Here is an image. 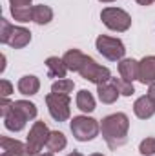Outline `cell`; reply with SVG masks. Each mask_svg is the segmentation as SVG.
Returning a JSON list of instances; mask_svg holds the SVG:
<instances>
[{
    "label": "cell",
    "mask_w": 155,
    "mask_h": 156,
    "mask_svg": "<svg viewBox=\"0 0 155 156\" xmlns=\"http://www.w3.org/2000/svg\"><path fill=\"white\" fill-rule=\"evenodd\" d=\"M128 131H130V118L124 113L108 115L100 122V133L110 149H119V147L126 145Z\"/></svg>",
    "instance_id": "obj_1"
},
{
    "label": "cell",
    "mask_w": 155,
    "mask_h": 156,
    "mask_svg": "<svg viewBox=\"0 0 155 156\" xmlns=\"http://www.w3.org/2000/svg\"><path fill=\"white\" fill-rule=\"evenodd\" d=\"M70 129H71V134L75 136V140L91 142L99 136L100 123L88 115H80V116H73V120L70 122Z\"/></svg>",
    "instance_id": "obj_2"
},
{
    "label": "cell",
    "mask_w": 155,
    "mask_h": 156,
    "mask_svg": "<svg viewBox=\"0 0 155 156\" xmlns=\"http://www.w3.org/2000/svg\"><path fill=\"white\" fill-rule=\"evenodd\" d=\"M100 20L108 29L117 33H124L131 27V16L120 7H104L100 11Z\"/></svg>",
    "instance_id": "obj_3"
},
{
    "label": "cell",
    "mask_w": 155,
    "mask_h": 156,
    "mask_svg": "<svg viewBox=\"0 0 155 156\" xmlns=\"http://www.w3.org/2000/svg\"><path fill=\"white\" fill-rule=\"evenodd\" d=\"M95 47L97 51L110 62H120L126 55V47L120 38H113L108 35H100L95 40Z\"/></svg>",
    "instance_id": "obj_4"
},
{
    "label": "cell",
    "mask_w": 155,
    "mask_h": 156,
    "mask_svg": "<svg viewBox=\"0 0 155 156\" xmlns=\"http://www.w3.org/2000/svg\"><path fill=\"white\" fill-rule=\"evenodd\" d=\"M46 105H47V111L51 118L55 122H66L71 116V100H70V94H57V93H49L46 94Z\"/></svg>",
    "instance_id": "obj_5"
},
{
    "label": "cell",
    "mask_w": 155,
    "mask_h": 156,
    "mask_svg": "<svg viewBox=\"0 0 155 156\" xmlns=\"http://www.w3.org/2000/svg\"><path fill=\"white\" fill-rule=\"evenodd\" d=\"M49 129L44 122H35L29 129L28 140H26V149H28V156H39L40 151L46 147L47 138H49Z\"/></svg>",
    "instance_id": "obj_6"
},
{
    "label": "cell",
    "mask_w": 155,
    "mask_h": 156,
    "mask_svg": "<svg viewBox=\"0 0 155 156\" xmlns=\"http://www.w3.org/2000/svg\"><path fill=\"white\" fill-rule=\"evenodd\" d=\"M78 75L84 78V80L95 83V85H100V83H106V82L112 80L110 69L104 67V66H100V64H97V62H95L91 56H88V55H86V60H84V64H82Z\"/></svg>",
    "instance_id": "obj_7"
},
{
    "label": "cell",
    "mask_w": 155,
    "mask_h": 156,
    "mask_svg": "<svg viewBox=\"0 0 155 156\" xmlns=\"http://www.w3.org/2000/svg\"><path fill=\"white\" fill-rule=\"evenodd\" d=\"M0 156H28L26 144L7 136L0 138Z\"/></svg>",
    "instance_id": "obj_8"
},
{
    "label": "cell",
    "mask_w": 155,
    "mask_h": 156,
    "mask_svg": "<svg viewBox=\"0 0 155 156\" xmlns=\"http://www.w3.org/2000/svg\"><path fill=\"white\" fill-rule=\"evenodd\" d=\"M133 113H135V116L141 118V120L152 118L155 115V102L148 96V94L139 96V98L135 100V104H133Z\"/></svg>",
    "instance_id": "obj_9"
},
{
    "label": "cell",
    "mask_w": 155,
    "mask_h": 156,
    "mask_svg": "<svg viewBox=\"0 0 155 156\" xmlns=\"http://www.w3.org/2000/svg\"><path fill=\"white\" fill-rule=\"evenodd\" d=\"M139 82L141 83H153L155 82V56H144L141 62H139Z\"/></svg>",
    "instance_id": "obj_10"
},
{
    "label": "cell",
    "mask_w": 155,
    "mask_h": 156,
    "mask_svg": "<svg viewBox=\"0 0 155 156\" xmlns=\"http://www.w3.org/2000/svg\"><path fill=\"white\" fill-rule=\"evenodd\" d=\"M31 42V33L29 29L22 27V26H13V31L9 35V40H7V45L13 47V49H22L26 47L28 44Z\"/></svg>",
    "instance_id": "obj_11"
},
{
    "label": "cell",
    "mask_w": 155,
    "mask_h": 156,
    "mask_svg": "<svg viewBox=\"0 0 155 156\" xmlns=\"http://www.w3.org/2000/svg\"><path fill=\"white\" fill-rule=\"evenodd\" d=\"M117 67H119L120 78H124L128 82L139 80V62L137 60H133V58H122Z\"/></svg>",
    "instance_id": "obj_12"
},
{
    "label": "cell",
    "mask_w": 155,
    "mask_h": 156,
    "mask_svg": "<svg viewBox=\"0 0 155 156\" xmlns=\"http://www.w3.org/2000/svg\"><path fill=\"white\" fill-rule=\"evenodd\" d=\"M17 89H18V93L24 94V96H33V94L39 93L40 80L35 76V75H26V76H22L20 80H18Z\"/></svg>",
    "instance_id": "obj_13"
},
{
    "label": "cell",
    "mask_w": 155,
    "mask_h": 156,
    "mask_svg": "<svg viewBox=\"0 0 155 156\" xmlns=\"http://www.w3.org/2000/svg\"><path fill=\"white\" fill-rule=\"evenodd\" d=\"M46 69H47V76L57 78V80L66 78V73H68V67H66L64 60L59 58V56H49L46 60Z\"/></svg>",
    "instance_id": "obj_14"
},
{
    "label": "cell",
    "mask_w": 155,
    "mask_h": 156,
    "mask_svg": "<svg viewBox=\"0 0 155 156\" xmlns=\"http://www.w3.org/2000/svg\"><path fill=\"white\" fill-rule=\"evenodd\" d=\"M62 60H64L68 71H75V73H78L80 67H82V64H84V60H86V55H84L82 51H78V49H70V51L64 53Z\"/></svg>",
    "instance_id": "obj_15"
},
{
    "label": "cell",
    "mask_w": 155,
    "mask_h": 156,
    "mask_svg": "<svg viewBox=\"0 0 155 156\" xmlns=\"http://www.w3.org/2000/svg\"><path fill=\"white\" fill-rule=\"evenodd\" d=\"M97 96L102 104H115L117 98L120 96V93L117 91V87L112 82H106V83L97 85Z\"/></svg>",
    "instance_id": "obj_16"
},
{
    "label": "cell",
    "mask_w": 155,
    "mask_h": 156,
    "mask_svg": "<svg viewBox=\"0 0 155 156\" xmlns=\"http://www.w3.org/2000/svg\"><path fill=\"white\" fill-rule=\"evenodd\" d=\"M26 116L24 115H20L15 107L11 109V113L7 115V116L4 118V125H6V129L7 131H13V133H18V131H22L24 127H26Z\"/></svg>",
    "instance_id": "obj_17"
},
{
    "label": "cell",
    "mask_w": 155,
    "mask_h": 156,
    "mask_svg": "<svg viewBox=\"0 0 155 156\" xmlns=\"http://www.w3.org/2000/svg\"><path fill=\"white\" fill-rule=\"evenodd\" d=\"M68 145V138L64 136V133L60 131H51L49 133V138H47V144H46V149L49 153H60L64 151Z\"/></svg>",
    "instance_id": "obj_18"
},
{
    "label": "cell",
    "mask_w": 155,
    "mask_h": 156,
    "mask_svg": "<svg viewBox=\"0 0 155 156\" xmlns=\"http://www.w3.org/2000/svg\"><path fill=\"white\" fill-rule=\"evenodd\" d=\"M75 104L82 113H93L95 111V98L89 91L86 89H80L77 93V98H75Z\"/></svg>",
    "instance_id": "obj_19"
},
{
    "label": "cell",
    "mask_w": 155,
    "mask_h": 156,
    "mask_svg": "<svg viewBox=\"0 0 155 156\" xmlns=\"http://www.w3.org/2000/svg\"><path fill=\"white\" fill-rule=\"evenodd\" d=\"M53 20V9L46 4H39L33 5V22L39 26H46Z\"/></svg>",
    "instance_id": "obj_20"
},
{
    "label": "cell",
    "mask_w": 155,
    "mask_h": 156,
    "mask_svg": "<svg viewBox=\"0 0 155 156\" xmlns=\"http://www.w3.org/2000/svg\"><path fill=\"white\" fill-rule=\"evenodd\" d=\"M13 107L20 113V115H24L26 120H33V118H37V105L33 104V102H29V100H15L13 102Z\"/></svg>",
    "instance_id": "obj_21"
},
{
    "label": "cell",
    "mask_w": 155,
    "mask_h": 156,
    "mask_svg": "<svg viewBox=\"0 0 155 156\" xmlns=\"http://www.w3.org/2000/svg\"><path fill=\"white\" fill-rule=\"evenodd\" d=\"M11 15H13V18L17 22L26 24V22L33 20V7L31 5H20V7H13L11 5Z\"/></svg>",
    "instance_id": "obj_22"
},
{
    "label": "cell",
    "mask_w": 155,
    "mask_h": 156,
    "mask_svg": "<svg viewBox=\"0 0 155 156\" xmlns=\"http://www.w3.org/2000/svg\"><path fill=\"white\" fill-rule=\"evenodd\" d=\"M73 89H75V83L70 78L55 80L51 85V93H57V94H70V93H73Z\"/></svg>",
    "instance_id": "obj_23"
},
{
    "label": "cell",
    "mask_w": 155,
    "mask_h": 156,
    "mask_svg": "<svg viewBox=\"0 0 155 156\" xmlns=\"http://www.w3.org/2000/svg\"><path fill=\"white\" fill-rule=\"evenodd\" d=\"M113 85L117 87V91L122 94V96H131L133 93H135V87H133V83L131 82H128V80H124V78H113L110 80Z\"/></svg>",
    "instance_id": "obj_24"
},
{
    "label": "cell",
    "mask_w": 155,
    "mask_h": 156,
    "mask_svg": "<svg viewBox=\"0 0 155 156\" xmlns=\"http://www.w3.org/2000/svg\"><path fill=\"white\" fill-rule=\"evenodd\" d=\"M139 153L144 156H153L155 154V138L153 136H146L141 145H139Z\"/></svg>",
    "instance_id": "obj_25"
},
{
    "label": "cell",
    "mask_w": 155,
    "mask_h": 156,
    "mask_svg": "<svg viewBox=\"0 0 155 156\" xmlns=\"http://www.w3.org/2000/svg\"><path fill=\"white\" fill-rule=\"evenodd\" d=\"M11 31H13V26L9 24V20L0 18V42H2V44H7Z\"/></svg>",
    "instance_id": "obj_26"
},
{
    "label": "cell",
    "mask_w": 155,
    "mask_h": 156,
    "mask_svg": "<svg viewBox=\"0 0 155 156\" xmlns=\"http://www.w3.org/2000/svg\"><path fill=\"white\" fill-rule=\"evenodd\" d=\"M11 93H13V83H11L9 80L2 78V80H0V96H2V98H7Z\"/></svg>",
    "instance_id": "obj_27"
},
{
    "label": "cell",
    "mask_w": 155,
    "mask_h": 156,
    "mask_svg": "<svg viewBox=\"0 0 155 156\" xmlns=\"http://www.w3.org/2000/svg\"><path fill=\"white\" fill-rule=\"evenodd\" d=\"M11 109H13V102L7 100V98H2V100H0V116L6 118L11 113Z\"/></svg>",
    "instance_id": "obj_28"
},
{
    "label": "cell",
    "mask_w": 155,
    "mask_h": 156,
    "mask_svg": "<svg viewBox=\"0 0 155 156\" xmlns=\"http://www.w3.org/2000/svg\"><path fill=\"white\" fill-rule=\"evenodd\" d=\"M33 0H9V4L13 7H20V5H31Z\"/></svg>",
    "instance_id": "obj_29"
},
{
    "label": "cell",
    "mask_w": 155,
    "mask_h": 156,
    "mask_svg": "<svg viewBox=\"0 0 155 156\" xmlns=\"http://www.w3.org/2000/svg\"><path fill=\"white\" fill-rule=\"evenodd\" d=\"M148 96L155 102V82L153 83H150V87H148Z\"/></svg>",
    "instance_id": "obj_30"
},
{
    "label": "cell",
    "mask_w": 155,
    "mask_h": 156,
    "mask_svg": "<svg viewBox=\"0 0 155 156\" xmlns=\"http://www.w3.org/2000/svg\"><path fill=\"white\" fill-rule=\"evenodd\" d=\"M153 2H155V0H137V4H139V5H152Z\"/></svg>",
    "instance_id": "obj_31"
},
{
    "label": "cell",
    "mask_w": 155,
    "mask_h": 156,
    "mask_svg": "<svg viewBox=\"0 0 155 156\" xmlns=\"http://www.w3.org/2000/svg\"><path fill=\"white\" fill-rule=\"evenodd\" d=\"M68 156H84V154H80L78 151H73V153H70V154H68Z\"/></svg>",
    "instance_id": "obj_32"
},
{
    "label": "cell",
    "mask_w": 155,
    "mask_h": 156,
    "mask_svg": "<svg viewBox=\"0 0 155 156\" xmlns=\"http://www.w3.org/2000/svg\"><path fill=\"white\" fill-rule=\"evenodd\" d=\"M39 156H55V153H44V154H39Z\"/></svg>",
    "instance_id": "obj_33"
},
{
    "label": "cell",
    "mask_w": 155,
    "mask_h": 156,
    "mask_svg": "<svg viewBox=\"0 0 155 156\" xmlns=\"http://www.w3.org/2000/svg\"><path fill=\"white\" fill-rule=\"evenodd\" d=\"M99 2H104V4H110V2H115V0H99Z\"/></svg>",
    "instance_id": "obj_34"
},
{
    "label": "cell",
    "mask_w": 155,
    "mask_h": 156,
    "mask_svg": "<svg viewBox=\"0 0 155 156\" xmlns=\"http://www.w3.org/2000/svg\"><path fill=\"white\" fill-rule=\"evenodd\" d=\"M89 156H104V154H100V153H93V154H89Z\"/></svg>",
    "instance_id": "obj_35"
}]
</instances>
